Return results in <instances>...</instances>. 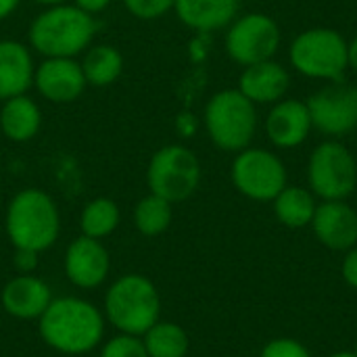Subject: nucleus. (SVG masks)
<instances>
[{
	"instance_id": "nucleus-12",
	"label": "nucleus",
	"mask_w": 357,
	"mask_h": 357,
	"mask_svg": "<svg viewBox=\"0 0 357 357\" xmlns=\"http://www.w3.org/2000/svg\"><path fill=\"white\" fill-rule=\"evenodd\" d=\"M111 270V257L105 245L90 236H77L65 253V274L77 289L100 287Z\"/></svg>"
},
{
	"instance_id": "nucleus-14",
	"label": "nucleus",
	"mask_w": 357,
	"mask_h": 357,
	"mask_svg": "<svg viewBox=\"0 0 357 357\" xmlns=\"http://www.w3.org/2000/svg\"><path fill=\"white\" fill-rule=\"evenodd\" d=\"M312 117L305 100L282 98L274 102L266 117V134L276 149H295L312 132Z\"/></svg>"
},
{
	"instance_id": "nucleus-23",
	"label": "nucleus",
	"mask_w": 357,
	"mask_h": 357,
	"mask_svg": "<svg viewBox=\"0 0 357 357\" xmlns=\"http://www.w3.org/2000/svg\"><path fill=\"white\" fill-rule=\"evenodd\" d=\"M117 226H119V207L105 197L90 201L79 215L82 234L96 241L109 236Z\"/></svg>"
},
{
	"instance_id": "nucleus-2",
	"label": "nucleus",
	"mask_w": 357,
	"mask_h": 357,
	"mask_svg": "<svg viewBox=\"0 0 357 357\" xmlns=\"http://www.w3.org/2000/svg\"><path fill=\"white\" fill-rule=\"evenodd\" d=\"M159 291L142 274L119 276L105 295V320L123 335L142 337L159 322Z\"/></svg>"
},
{
	"instance_id": "nucleus-9",
	"label": "nucleus",
	"mask_w": 357,
	"mask_h": 357,
	"mask_svg": "<svg viewBox=\"0 0 357 357\" xmlns=\"http://www.w3.org/2000/svg\"><path fill=\"white\" fill-rule=\"evenodd\" d=\"M232 184L243 197L268 203L287 186V167L276 153L247 146L232 163Z\"/></svg>"
},
{
	"instance_id": "nucleus-37",
	"label": "nucleus",
	"mask_w": 357,
	"mask_h": 357,
	"mask_svg": "<svg viewBox=\"0 0 357 357\" xmlns=\"http://www.w3.org/2000/svg\"><path fill=\"white\" fill-rule=\"evenodd\" d=\"M354 354H356V356H357V345H356V349H354Z\"/></svg>"
},
{
	"instance_id": "nucleus-6",
	"label": "nucleus",
	"mask_w": 357,
	"mask_h": 357,
	"mask_svg": "<svg viewBox=\"0 0 357 357\" xmlns=\"http://www.w3.org/2000/svg\"><path fill=\"white\" fill-rule=\"evenodd\" d=\"M289 59L293 69L305 77L341 82L349 67L347 40L337 29L312 27L293 40Z\"/></svg>"
},
{
	"instance_id": "nucleus-21",
	"label": "nucleus",
	"mask_w": 357,
	"mask_h": 357,
	"mask_svg": "<svg viewBox=\"0 0 357 357\" xmlns=\"http://www.w3.org/2000/svg\"><path fill=\"white\" fill-rule=\"evenodd\" d=\"M0 128L6 138L15 142H25L38 134L40 128V109L33 100L21 96H13L6 100L0 113Z\"/></svg>"
},
{
	"instance_id": "nucleus-34",
	"label": "nucleus",
	"mask_w": 357,
	"mask_h": 357,
	"mask_svg": "<svg viewBox=\"0 0 357 357\" xmlns=\"http://www.w3.org/2000/svg\"><path fill=\"white\" fill-rule=\"evenodd\" d=\"M328 357H357L354 351H337V354H333V356Z\"/></svg>"
},
{
	"instance_id": "nucleus-22",
	"label": "nucleus",
	"mask_w": 357,
	"mask_h": 357,
	"mask_svg": "<svg viewBox=\"0 0 357 357\" xmlns=\"http://www.w3.org/2000/svg\"><path fill=\"white\" fill-rule=\"evenodd\" d=\"M142 343L149 357H186L190 341L186 331L176 322H157L144 335Z\"/></svg>"
},
{
	"instance_id": "nucleus-29",
	"label": "nucleus",
	"mask_w": 357,
	"mask_h": 357,
	"mask_svg": "<svg viewBox=\"0 0 357 357\" xmlns=\"http://www.w3.org/2000/svg\"><path fill=\"white\" fill-rule=\"evenodd\" d=\"M341 274H343V280L351 289H357V245L351 247L349 251H345V257L341 264Z\"/></svg>"
},
{
	"instance_id": "nucleus-25",
	"label": "nucleus",
	"mask_w": 357,
	"mask_h": 357,
	"mask_svg": "<svg viewBox=\"0 0 357 357\" xmlns=\"http://www.w3.org/2000/svg\"><path fill=\"white\" fill-rule=\"evenodd\" d=\"M134 222L140 234L159 236L172 224V203L151 192L149 197L140 199V203L136 205Z\"/></svg>"
},
{
	"instance_id": "nucleus-8",
	"label": "nucleus",
	"mask_w": 357,
	"mask_h": 357,
	"mask_svg": "<svg viewBox=\"0 0 357 357\" xmlns=\"http://www.w3.org/2000/svg\"><path fill=\"white\" fill-rule=\"evenodd\" d=\"M146 182L153 195L180 203L190 199L201 184V163L192 151L169 144L157 151L149 163Z\"/></svg>"
},
{
	"instance_id": "nucleus-3",
	"label": "nucleus",
	"mask_w": 357,
	"mask_h": 357,
	"mask_svg": "<svg viewBox=\"0 0 357 357\" xmlns=\"http://www.w3.org/2000/svg\"><path fill=\"white\" fill-rule=\"evenodd\" d=\"M61 230L54 201L36 188L21 190L6 209V234L15 249L42 253L50 249Z\"/></svg>"
},
{
	"instance_id": "nucleus-4",
	"label": "nucleus",
	"mask_w": 357,
	"mask_h": 357,
	"mask_svg": "<svg viewBox=\"0 0 357 357\" xmlns=\"http://www.w3.org/2000/svg\"><path fill=\"white\" fill-rule=\"evenodd\" d=\"M94 31L96 23L90 13L59 4L33 21L29 40L38 52L50 59H71L90 44Z\"/></svg>"
},
{
	"instance_id": "nucleus-31",
	"label": "nucleus",
	"mask_w": 357,
	"mask_h": 357,
	"mask_svg": "<svg viewBox=\"0 0 357 357\" xmlns=\"http://www.w3.org/2000/svg\"><path fill=\"white\" fill-rule=\"evenodd\" d=\"M109 4V0H75V6H79L86 13H96L102 10Z\"/></svg>"
},
{
	"instance_id": "nucleus-32",
	"label": "nucleus",
	"mask_w": 357,
	"mask_h": 357,
	"mask_svg": "<svg viewBox=\"0 0 357 357\" xmlns=\"http://www.w3.org/2000/svg\"><path fill=\"white\" fill-rule=\"evenodd\" d=\"M347 63L354 71H357V33L351 42H347Z\"/></svg>"
},
{
	"instance_id": "nucleus-7",
	"label": "nucleus",
	"mask_w": 357,
	"mask_h": 357,
	"mask_svg": "<svg viewBox=\"0 0 357 357\" xmlns=\"http://www.w3.org/2000/svg\"><path fill=\"white\" fill-rule=\"evenodd\" d=\"M307 182L322 201H345L357 186V161L351 151L331 138L314 149L307 161Z\"/></svg>"
},
{
	"instance_id": "nucleus-10",
	"label": "nucleus",
	"mask_w": 357,
	"mask_h": 357,
	"mask_svg": "<svg viewBox=\"0 0 357 357\" xmlns=\"http://www.w3.org/2000/svg\"><path fill=\"white\" fill-rule=\"evenodd\" d=\"M280 48V27L264 13H249L232 21L226 33L230 59L243 67L270 61Z\"/></svg>"
},
{
	"instance_id": "nucleus-1",
	"label": "nucleus",
	"mask_w": 357,
	"mask_h": 357,
	"mask_svg": "<svg viewBox=\"0 0 357 357\" xmlns=\"http://www.w3.org/2000/svg\"><path fill=\"white\" fill-rule=\"evenodd\" d=\"M38 333L50 349L84 356L102 343L105 314L82 297H59L38 318Z\"/></svg>"
},
{
	"instance_id": "nucleus-24",
	"label": "nucleus",
	"mask_w": 357,
	"mask_h": 357,
	"mask_svg": "<svg viewBox=\"0 0 357 357\" xmlns=\"http://www.w3.org/2000/svg\"><path fill=\"white\" fill-rule=\"evenodd\" d=\"M82 69L86 82L94 86H109L121 73V54L113 46H96L86 54Z\"/></svg>"
},
{
	"instance_id": "nucleus-5",
	"label": "nucleus",
	"mask_w": 357,
	"mask_h": 357,
	"mask_svg": "<svg viewBox=\"0 0 357 357\" xmlns=\"http://www.w3.org/2000/svg\"><path fill=\"white\" fill-rule=\"evenodd\" d=\"M205 128L218 149L241 153L255 136L257 109L238 88L222 90L205 107Z\"/></svg>"
},
{
	"instance_id": "nucleus-11",
	"label": "nucleus",
	"mask_w": 357,
	"mask_h": 357,
	"mask_svg": "<svg viewBox=\"0 0 357 357\" xmlns=\"http://www.w3.org/2000/svg\"><path fill=\"white\" fill-rule=\"evenodd\" d=\"M312 126L328 138L347 136L357 128V88L333 82L307 100Z\"/></svg>"
},
{
	"instance_id": "nucleus-28",
	"label": "nucleus",
	"mask_w": 357,
	"mask_h": 357,
	"mask_svg": "<svg viewBox=\"0 0 357 357\" xmlns=\"http://www.w3.org/2000/svg\"><path fill=\"white\" fill-rule=\"evenodd\" d=\"M174 4L176 0H126L128 10L140 19H157L165 15Z\"/></svg>"
},
{
	"instance_id": "nucleus-15",
	"label": "nucleus",
	"mask_w": 357,
	"mask_h": 357,
	"mask_svg": "<svg viewBox=\"0 0 357 357\" xmlns=\"http://www.w3.org/2000/svg\"><path fill=\"white\" fill-rule=\"evenodd\" d=\"M52 299L50 287L31 274H19L10 278L0 293L4 312L17 320H38Z\"/></svg>"
},
{
	"instance_id": "nucleus-33",
	"label": "nucleus",
	"mask_w": 357,
	"mask_h": 357,
	"mask_svg": "<svg viewBox=\"0 0 357 357\" xmlns=\"http://www.w3.org/2000/svg\"><path fill=\"white\" fill-rule=\"evenodd\" d=\"M17 4H19V0H0V19L10 15L17 8Z\"/></svg>"
},
{
	"instance_id": "nucleus-13",
	"label": "nucleus",
	"mask_w": 357,
	"mask_h": 357,
	"mask_svg": "<svg viewBox=\"0 0 357 357\" xmlns=\"http://www.w3.org/2000/svg\"><path fill=\"white\" fill-rule=\"evenodd\" d=\"M310 226L331 251H349L357 245V213L345 201H322Z\"/></svg>"
},
{
	"instance_id": "nucleus-30",
	"label": "nucleus",
	"mask_w": 357,
	"mask_h": 357,
	"mask_svg": "<svg viewBox=\"0 0 357 357\" xmlns=\"http://www.w3.org/2000/svg\"><path fill=\"white\" fill-rule=\"evenodd\" d=\"M38 266V253L27 249H15V268L19 274H31Z\"/></svg>"
},
{
	"instance_id": "nucleus-20",
	"label": "nucleus",
	"mask_w": 357,
	"mask_h": 357,
	"mask_svg": "<svg viewBox=\"0 0 357 357\" xmlns=\"http://www.w3.org/2000/svg\"><path fill=\"white\" fill-rule=\"evenodd\" d=\"M274 203V215L276 220L287 228H305L312 224L316 213V197L310 188L303 186H284Z\"/></svg>"
},
{
	"instance_id": "nucleus-16",
	"label": "nucleus",
	"mask_w": 357,
	"mask_h": 357,
	"mask_svg": "<svg viewBox=\"0 0 357 357\" xmlns=\"http://www.w3.org/2000/svg\"><path fill=\"white\" fill-rule=\"evenodd\" d=\"M291 86V73L278 61H261L243 69L238 90L253 105H274L284 98Z\"/></svg>"
},
{
	"instance_id": "nucleus-17",
	"label": "nucleus",
	"mask_w": 357,
	"mask_h": 357,
	"mask_svg": "<svg viewBox=\"0 0 357 357\" xmlns=\"http://www.w3.org/2000/svg\"><path fill=\"white\" fill-rule=\"evenodd\" d=\"M36 86L52 102H71L84 92L86 75L73 59H48L36 73Z\"/></svg>"
},
{
	"instance_id": "nucleus-19",
	"label": "nucleus",
	"mask_w": 357,
	"mask_h": 357,
	"mask_svg": "<svg viewBox=\"0 0 357 357\" xmlns=\"http://www.w3.org/2000/svg\"><path fill=\"white\" fill-rule=\"evenodd\" d=\"M174 8L188 27L213 31L234 21L238 0H176Z\"/></svg>"
},
{
	"instance_id": "nucleus-18",
	"label": "nucleus",
	"mask_w": 357,
	"mask_h": 357,
	"mask_svg": "<svg viewBox=\"0 0 357 357\" xmlns=\"http://www.w3.org/2000/svg\"><path fill=\"white\" fill-rule=\"evenodd\" d=\"M33 77L29 50L19 44L4 40L0 42V98L21 96Z\"/></svg>"
},
{
	"instance_id": "nucleus-26",
	"label": "nucleus",
	"mask_w": 357,
	"mask_h": 357,
	"mask_svg": "<svg viewBox=\"0 0 357 357\" xmlns=\"http://www.w3.org/2000/svg\"><path fill=\"white\" fill-rule=\"evenodd\" d=\"M100 357H149V354L144 349L142 337L119 333L102 345Z\"/></svg>"
},
{
	"instance_id": "nucleus-36",
	"label": "nucleus",
	"mask_w": 357,
	"mask_h": 357,
	"mask_svg": "<svg viewBox=\"0 0 357 357\" xmlns=\"http://www.w3.org/2000/svg\"><path fill=\"white\" fill-rule=\"evenodd\" d=\"M241 2V0H238ZM243 2H255V0H243Z\"/></svg>"
},
{
	"instance_id": "nucleus-27",
	"label": "nucleus",
	"mask_w": 357,
	"mask_h": 357,
	"mask_svg": "<svg viewBox=\"0 0 357 357\" xmlns=\"http://www.w3.org/2000/svg\"><path fill=\"white\" fill-rule=\"evenodd\" d=\"M259 357H312V354L301 341L291 337H280L266 343Z\"/></svg>"
},
{
	"instance_id": "nucleus-35",
	"label": "nucleus",
	"mask_w": 357,
	"mask_h": 357,
	"mask_svg": "<svg viewBox=\"0 0 357 357\" xmlns=\"http://www.w3.org/2000/svg\"><path fill=\"white\" fill-rule=\"evenodd\" d=\"M38 2H42V4H59L63 0H38Z\"/></svg>"
}]
</instances>
